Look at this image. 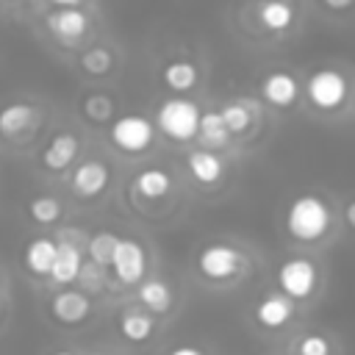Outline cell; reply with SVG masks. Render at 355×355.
Instances as JSON below:
<instances>
[{
    "label": "cell",
    "instance_id": "cell-35",
    "mask_svg": "<svg viewBox=\"0 0 355 355\" xmlns=\"http://www.w3.org/2000/svg\"><path fill=\"white\" fill-rule=\"evenodd\" d=\"M50 355H75V352H72V349H53Z\"/></svg>",
    "mask_w": 355,
    "mask_h": 355
},
{
    "label": "cell",
    "instance_id": "cell-17",
    "mask_svg": "<svg viewBox=\"0 0 355 355\" xmlns=\"http://www.w3.org/2000/svg\"><path fill=\"white\" fill-rule=\"evenodd\" d=\"M58 252V241L53 236H36L22 250V263L33 277H50L53 261Z\"/></svg>",
    "mask_w": 355,
    "mask_h": 355
},
{
    "label": "cell",
    "instance_id": "cell-29",
    "mask_svg": "<svg viewBox=\"0 0 355 355\" xmlns=\"http://www.w3.org/2000/svg\"><path fill=\"white\" fill-rule=\"evenodd\" d=\"M78 286H80V291L89 294V297L100 294V291L108 286L105 269L97 266V263H92V261H83V269H80V275H78Z\"/></svg>",
    "mask_w": 355,
    "mask_h": 355
},
{
    "label": "cell",
    "instance_id": "cell-1",
    "mask_svg": "<svg viewBox=\"0 0 355 355\" xmlns=\"http://www.w3.org/2000/svg\"><path fill=\"white\" fill-rule=\"evenodd\" d=\"M330 225H333L330 205L319 194H300L291 200L286 211V233L302 244H313L324 239Z\"/></svg>",
    "mask_w": 355,
    "mask_h": 355
},
{
    "label": "cell",
    "instance_id": "cell-27",
    "mask_svg": "<svg viewBox=\"0 0 355 355\" xmlns=\"http://www.w3.org/2000/svg\"><path fill=\"white\" fill-rule=\"evenodd\" d=\"M28 216L36 222V225H55L61 216H64V205H61V200L58 197H53V194H39V197H33L31 202H28Z\"/></svg>",
    "mask_w": 355,
    "mask_h": 355
},
{
    "label": "cell",
    "instance_id": "cell-4",
    "mask_svg": "<svg viewBox=\"0 0 355 355\" xmlns=\"http://www.w3.org/2000/svg\"><path fill=\"white\" fill-rule=\"evenodd\" d=\"M275 280H277V291L286 294L291 302H302V300H311L319 288V269L311 258L305 255H291L286 258L277 272H275Z\"/></svg>",
    "mask_w": 355,
    "mask_h": 355
},
{
    "label": "cell",
    "instance_id": "cell-3",
    "mask_svg": "<svg viewBox=\"0 0 355 355\" xmlns=\"http://www.w3.org/2000/svg\"><path fill=\"white\" fill-rule=\"evenodd\" d=\"M155 128L158 133H164L169 141L186 144L191 139H197V128H200V105L189 97H166L158 111H155Z\"/></svg>",
    "mask_w": 355,
    "mask_h": 355
},
{
    "label": "cell",
    "instance_id": "cell-5",
    "mask_svg": "<svg viewBox=\"0 0 355 355\" xmlns=\"http://www.w3.org/2000/svg\"><path fill=\"white\" fill-rule=\"evenodd\" d=\"M111 144L125 155H141L155 141V122L144 114H122L111 122Z\"/></svg>",
    "mask_w": 355,
    "mask_h": 355
},
{
    "label": "cell",
    "instance_id": "cell-15",
    "mask_svg": "<svg viewBox=\"0 0 355 355\" xmlns=\"http://www.w3.org/2000/svg\"><path fill=\"white\" fill-rule=\"evenodd\" d=\"M80 155V139L75 133H55L42 150V166L47 172H67Z\"/></svg>",
    "mask_w": 355,
    "mask_h": 355
},
{
    "label": "cell",
    "instance_id": "cell-23",
    "mask_svg": "<svg viewBox=\"0 0 355 355\" xmlns=\"http://www.w3.org/2000/svg\"><path fill=\"white\" fill-rule=\"evenodd\" d=\"M294 17H297V8L288 0H261V6H258V22L269 33L288 31L294 25Z\"/></svg>",
    "mask_w": 355,
    "mask_h": 355
},
{
    "label": "cell",
    "instance_id": "cell-36",
    "mask_svg": "<svg viewBox=\"0 0 355 355\" xmlns=\"http://www.w3.org/2000/svg\"><path fill=\"white\" fill-rule=\"evenodd\" d=\"M86 355H108V352H100V349H94V352H86Z\"/></svg>",
    "mask_w": 355,
    "mask_h": 355
},
{
    "label": "cell",
    "instance_id": "cell-19",
    "mask_svg": "<svg viewBox=\"0 0 355 355\" xmlns=\"http://www.w3.org/2000/svg\"><path fill=\"white\" fill-rule=\"evenodd\" d=\"M186 172L200 186H216L225 178V161L214 150H191L186 155Z\"/></svg>",
    "mask_w": 355,
    "mask_h": 355
},
{
    "label": "cell",
    "instance_id": "cell-24",
    "mask_svg": "<svg viewBox=\"0 0 355 355\" xmlns=\"http://www.w3.org/2000/svg\"><path fill=\"white\" fill-rule=\"evenodd\" d=\"M119 239H122V236L114 233V230H97V233H92L89 241H86V261H92V263L108 269Z\"/></svg>",
    "mask_w": 355,
    "mask_h": 355
},
{
    "label": "cell",
    "instance_id": "cell-30",
    "mask_svg": "<svg viewBox=\"0 0 355 355\" xmlns=\"http://www.w3.org/2000/svg\"><path fill=\"white\" fill-rule=\"evenodd\" d=\"M330 338L322 333H305L294 341V355H330Z\"/></svg>",
    "mask_w": 355,
    "mask_h": 355
},
{
    "label": "cell",
    "instance_id": "cell-18",
    "mask_svg": "<svg viewBox=\"0 0 355 355\" xmlns=\"http://www.w3.org/2000/svg\"><path fill=\"white\" fill-rule=\"evenodd\" d=\"M86 252L75 244H67V241H58V252H55V261H53V269H50V280L61 288H69L72 283H78V275L83 269V258Z\"/></svg>",
    "mask_w": 355,
    "mask_h": 355
},
{
    "label": "cell",
    "instance_id": "cell-21",
    "mask_svg": "<svg viewBox=\"0 0 355 355\" xmlns=\"http://www.w3.org/2000/svg\"><path fill=\"white\" fill-rule=\"evenodd\" d=\"M225 128L230 130V136H241L252 128V119L261 114V105L250 97H239V100H227L222 103V108H216Z\"/></svg>",
    "mask_w": 355,
    "mask_h": 355
},
{
    "label": "cell",
    "instance_id": "cell-6",
    "mask_svg": "<svg viewBox=\"0 0 355 355\" xmlns=\"http://www.w3.org/2000/svg\"><path fill=\"white\" fill-rule=\"evenodd\" d=\"M347 94H349V83H347V78L338 69L324 67V69L311 72V78L305 80V97L319 111H336V108H341L344 100H347Z\"/></svg>",
    "mask_w": 355,
    "mask_h": 355
},
{
    "label": "cell",
    "instance_id": "cell-8",
    "mask_svg": "<svg viewBox=\"0 0 355 355\" xmlns=\"http://www.w3.org/2000/svg\"><path fill=\"white\" fill-rule=\"evenodd\" d=\"M44 28L58 44L75 47L89 36L92 17L83 8H53L50 14H44Z\"/></svg>",
    "mask_w": 355,
    "mask_h": 355
},
{
    "label": "cell",
    "instance_id": "cell-10",
    "mask_svg": "<svg viewBox=\"0 0 355 355\" xmlns=\"http://www.w3.org/2000/svg\"><path fill=\"white\" fill-rule=\"evenodd\" d=\"M47 311H50L55 324H61V327H80L83 322H89V316L94 311V302L80 288H58L50 297Z\"/></svg>",
    "mask_w": 355,
    "mask_h": 355
},
{
    "label": "cell",
    "instance_id": "cell-28",
    "mask_svg": "<svg viewBox=\"0 0 355 355\" xmlns=\"http://www.w3.org/2000/svg\"><path fill=\"white\" fill-rule=\"evenodd\" d=\"M80 111H83V116L92 119V122H108V119L114 116V111H116V103H114V97L105 94V92H92V94H83Z\"/></svg>",
    "mask_w": 355,
    "mask_h": 355
},
{
    "label": "cell",
    "instance_id": "cell-11",
    "mask_svg": "<svg viewBox=\"0 0 355 355\" xmlns=\"http://www.w3.org/2000/svg\"><path fill=\"white\" fill-rule=\"evenodd\" d=\"M111 183V169L100 158H86L69 172V191L78 200H97Z\"/></svg>",
    "mask_w": 355,
    "mask_h": 355
},
{
    "label": "cell",
    "instance_id": "cell-25",
    "mask_svg": "<svg viewBox=\"0 0 355 355\" xmlns=\"http://www.w3.org/2000/svg\"><path fill=\"white\" fill-rule=\"evenodd\" d=\"M78 67H80V72L89 75V78H105V75H111V69H114V53H111L105 44L86 47V50L78 55Z\"/></svg>",
    "mask_w": 355,
    "mask_h": 355
},
{
    "label": "cell",
    "instance_id": "cell-33",
    "mask_svg": "<svg viewBox=\"0 0 355 355\" xmlns=\"http://www.w3.org/2000/svg\"><path fill=\"white\" fill-rule=\"evenodd\" d=\"M344 222L355 230V200H349V202L344 205Z\"/></svg>",
    "mask_w": 355,
    "mask_h": 355
},
{
    "label": "cell",
    "instance_id": "cell-20",
    "mask_svg": "<svg viewBox=\"0 0 355 355\" xmlns=\"http://www.w3.org/2000/svg\"><path fill=\"white\" fill-rule=\"evenodd\" d=\"M161 83L175 94V97H183L189 94L197 83H200V69L194 61L189 58H172L164 64L161 69Z\"/></svg>",
    "mask_w": 355,
    "mask_h": 355
},
{
    "label": "cell",
    "instance_id": "cell-2",
    "mask_svg": "<svg viewBox=\"0 0 355 355\" xmlns=\"http://www.w3.org/2000/svg\"><path fill=\"white\" fill-rule=\"evenodd\" d=\"M194 266H197V275L208 283H233L247 272L250 261L239 247L227 241H211L197 252Z\"/></svg>",
    "mask_w": 355,
    "mask_h": 355
},
{
    "label": "cell",
    "instance_id": "cell-22",
    "mask_svg": "<svg viewBox=\"0 0 355 355\" xmlns=\"http://www.w3.org/2000/svg\"><path fill=\"white\" fill-rule=\"evenodd\" d=\"M172 186H175V180H172V175L164 166H147V169H141L133 178V191L141 200H150V202L169 197L172 194Z\"/></svg>",
    "mask_w": 355,
    "mask_h": 355
},
{
    "label": "cell",
    "instance_id": "cell-12",
    "mask_svg": "<svg viewBox=\"0 0 355 355\" xmlns=\"http://www.w3.org/2000/svg\"><path fill=\"white\" fill-rule=\"evenodd\" d=\"M155 330H158V322L153 313H147L144 308L139 305H125L116 316V333L122 341L133 344V347H141L147 341L155 338Z\"/></svg>",
    "mask_w": 355,
    "mask_h": 355
},
{
    "label": "cell",
    "instance_id": "cell-31",
    "mask_svg": "<svg viewBox=\"0 0 355 355\" xmlns=\"http://www.w3.org/2000/svg\"><path fill=\"white\" fill-rule=\"evenodd\" d=\"M166 355H205L200 347H194V344H178V347H172Z\"/></svg>",
    "mask_w": 355,
    "mask_h": 355
},
{
    "label": "cell",
    "instance_id": "cell-26",
    "mask_svg": "<svg viewBox=\"0 0 355 355\" xmlns=\"http://www.w3.org/2000/svg\"><path fill=\"white\" fill-rule=\"evenodd\" d=\"M197 139L205 144V150L214 147H225L230 141V130L225 128L219 111H205L200 114V128H197Z\"/></svg>",
    "mask_w": 355,
    "mask_h": 355
},
{
    "label": "cell",
    "instance_id": "cell-7",
    "mask_svg": "<svg viewBox=\"0 0 355 355\" xmlns=\"http://www.w3.org/2000/svg\"><path fill=\"white\" fill-rule=\"evenodd\" d=\"M114 272V280L119 286H139L144 277H147V250L139 239H128L122 236L116 250H114V258H111V266Z\"/></svg>",
    "mask_w": 355,
    "mask_h": 355
},
{
    "label": "cell",
    "instance_id": "cell-13",
    "mask_svg": "<svg viewBox=\"0 0 355 355\" xmlns=\"http://www.w3.org/2000/svg\"><path fill=\"white\" fill-rule=\"evenodd\" d=\"M252 316L263 330H283L294 319V302L280 291H269L255 302Z\"/></svg>",
    "mask_w": 355,
    "mask_h": 355
},
{
    "label": "cell",
    "instance_id": "cell-16",
    "mask_svg": "<svg viewBox=\"0 0 355 355\" xmlns=\"http://www.w3.org/2000/svg\"><path fill=\"white\" fill-rule=\"evenodd\" d=\"M261 97L269 105H275V108H291L297 103V97H300V83H297V78L291 72L275 69V72L263 75V80H261Z\"/></svg>",
    "mask_w": 355,
    "mask_h": 355
},
{
    "label": "cell",
    "instance_id": "cell-32",
    "mask_svg": "<svg viewBox=\"0 0 355 355\" xmlns=\"http://www.w3.org/2000/svg\"><path fill=\"white\" fill-rule=\"evenodd\" d=\"M355 0H322V6H327L330 11H347Z\"/></svg>",
    "mask_w": 355,
    "mask_h": 355
},
{
    "label": "cell",
    "instance_id": "cell-34",
    "mask_svg": "<svg viewBox=\"0 0 355 355\" xmlns=\"http://www.w3.org/2000/svg\"><path fill=\"white\" fill-rule=\"evenodd\" d=\"M55 8H80L83 0H50Z\"/></svg>",
    "mask_w": 355,
    "mask_h": 355
},
{
    "label": "cell",
    "instance_id": "cell-9",
    "mask_svg": "<svg viewBox=\"0 0 355 355\" xmlns=\"http://www.w3.org/2000/svg\"><path fill=\"white\" fill-rule=\"evenodd\" d=\"M42 122H44V111L33 103L14 100V103H6L0 108V136L8 141H19V139L33 136Z\"/></svg>",
    "mask_w": 355,
    "mask_h": 355
},
{
    "label": "cell",
    "instance_id": "cell-14",
    "mask_svg": "<svg viewBox=\"0 0 355 355\" xmlns=\"http://www.w3.org/2000/svg\"><path fill=\"white\" fill-rule=\"evenodd\" d=\"M136 302H139V308H144L155 319L166 316L175 305V288L164 277H144L136 286Z\"/></svg>",
    "mask_w": 355,
    "mask_h": 355
}]
</instances>
